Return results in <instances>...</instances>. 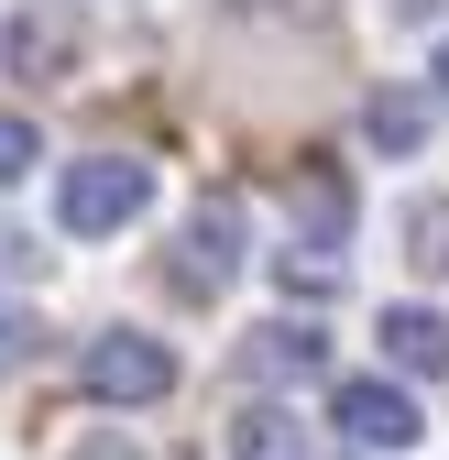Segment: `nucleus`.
<instances>
[{"instance_id": "obj_1", "label": "nucleus", "mask_w": 449, "mask_h": 460, "mask_svg": "<svg viewBox=\"0 0 449 460\" xmlns=\"http://www.w3.org/2000/svg\"><path fill=\"white\" fill-rule=\"evenodd\" d=\"M143 208H154V164L143 154H88V164L55 176V230H66V242H110V230H132Z\"/></svg>"}, {"instance_id": "obj_2", "label": "nucleus", "mask_w": 449, "mask_h": 460, "mask_svg": "<svg viewBox=\"0 0 449 460\" xmlns=\"http://www.w3.org/2000/svg\"><path fill=\"white\" fill-rule=\"evenodd\" d=\"M77 384L99 394V406H164V394H176V351L143 340V329H99L77 351Z\"/></svg>"}, {"instance_id": "obj_3", "label": "nucleus", "mask_w": 449, "mask_h": 460, "mask_svg": "<svg viewBox=\"0 0 449 460\" xmlns=\"http://www.w3.org/2000/svg\"><path fill=\"white\" fill-rule=\"evenodd\" d=\"M329 417H340V438H351V449H417V438H427L417 394H406V384H383V373L340 384V394H329Z\"/></svg>"}, {"instance_id": "obj_4", "label": "nucleus", "mask_w": 449, "mask_h": 460, "mask_svg": "<svg viewBox=\"0 0 449 460\" xmlns=\"http://www.w3.org/2000/svg\"><path fill=\"white\" fill-rule=\"evenodd\" d=\"M231 274H242V208L208 198V208L187 219V242H176V296H219Z\"/></svg>"}, {"instance_id": "obj_5", "label": "nucleus", "mask_w": 449, "mask_h": 460, "mask_svg": "<svg viewBox=\"0 0 449 460\" xmlns=\"http://www.w3.org/2000/svg\"><path fill=\"white\" fill-rule=\"evenodd\" d=\"M242 362H252L263 384H307V373H329V340H318L307 318H263V329L242 340Z\"/></svg>"}, {"instance_id": "obj_6", "label": "nucleus", "mask_w": 449, "mask_h": 460, "mask_svg": "<svg viewBox=\"0 0 449 460\" xmlns=\"http://www.w3.org/2000/svg\"><path fill=\"white\" fill-rule=\"evenodd\" d=\"M373 340H383V362H395V373H427V384L449 373V318H438V307H383Z\"/></svg>"}, {"instance_id": "obj_7", "label": "nucleus", "mask_w": 449, "mask_h": 460, "mask_svg": "<svg viewBox=\"0 0 449 460\" xmlns=\"http://www.w3.org/2000/svg\"><path fill=\"white\" fill-rule=\"evenodd\" d=\"M286 198H296L307 252H340V230H351V176H340V164H307V176H296Z\"/></svg>"}, {"instance_id": "obj_8", "label": "nucleus", "mask_w": 449, "mask_h": 460, "mask_svg": "<svg viewBox=\"0 0 449 460\" xmlns=\"http://www.w3.org/2000/svg\"><path fill=\"white\" fill-rule=\"evenodd\" d=\"M231 460H307V438H296L286 406H242L231 417Z\"/></svg>"}, {"instance_id": "obj_9", "label": "nucleus", "mask_w": 449, "mask_h": 460, "mask_svg": "<svg viewBox=\"0 0 449 460\" xmlns=\"http://www.w3.org/2000/svg\"><path fill=\"white\" fill-rule=\"evenodd\" d=\"M362 132H373L383 154H417V143H427V99H406V88H383V99L362 110Z\"/></svg>"}, {"instance_id": "obj_10", "label": "nucleus", "mask_w": 449, "mask_h": 460, "mask_svg": "<svg viewBox=\"0 0 449 460\" xmlns=\"http://www.w3.org/2000/svg\"><path fill=\"white\" fill-rule=\"evenodd\" d=\"M395 230H406V263L417 274H449V198H417Z\"/></svg>"}, {"instance_id": "obj_11", "label": "nucleus", "mask_w": 449, "mask_h": 460, "mask_svg": "<svg viewBox=\"0 0 449 460\" xmlns=\"http://www.w3.org/2000/svg\"><path fill=\"white\" fill-rule=\"evenodd\" d=\"M33 164H44V132L22 121V110H0V187H22Z\"/></svg>"}, {"instance_id": "obj_12", "label": "nucleus", "mask_w": 449, "mask_h": 460, "mask_svg": "<svg viewBox=\"0 0 449 460\" xmlns=\"http://www.w3.org/2000/svg\"><path fill=\"white\" fill-rule=\"evenodd\" d=\"M55 55H66V44H55L44 22H12V66H22V77H33V66H55Z\"/></svg>"}, {"instance_id": "obj_13", "label": "nucleus", "mask_w": 449, "mask_h": 460, "mask_svg": "<svg viewBox=\"0 0 449 460\" xmlns=\"http://www.w3.org/2000/svg\"><path fill=\"white\" fill-rule=\"evenodd\" d=\"M77 460H143V449H132V438H110V428H99V438H77Z\"/></svg>"}, {"instance_id": "obj_14", "label": "nucleus", "mask_w": 449, "mask_h": 460, "mask_svg": "<svg viewBox=\"0 0 449 460\" xmlns=\"http://www.w3.org/2000/svg\"><path fill=\"white\" fill-rule=\"evenodd\" d=\"M427 77H438V88H449V44H438V66H427Z\"/></svg>"}, {"instance_id": "obj_15", "label": "nucleus", "mask_w": 449, "mask_h": 460, "mask_svg": "<svg viewBox=\"0 0 449 460\" xmlns=\"http://www.w3.org/2000/svg\"><path fill=\"white\" fill-rule=\"evenodd\" d=\"M242 12H286V0H242Z\"/></svg>"}]
</instances>
